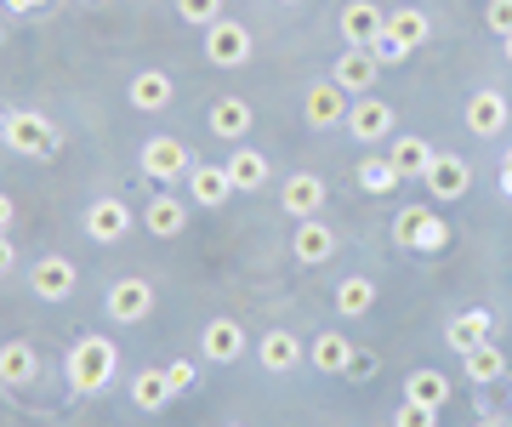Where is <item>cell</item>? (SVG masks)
<instances>
[{"label":"cell","mask_w":512,"mask_h":427,"mask_svg":"<svg viewBox=\"0 0 512 427\" xmlns=\"http://www.w3.org/2000/svg\"><path fill=\"white\" fill-rule=\"evenodd\" d=\"M63 365H69V388L74 393H103L114 382V371H120V348H114L109 336H80Z\"/></svg>","instance_id":"obj_1"},{"label":"cell","mask_w":512,"mask_h":427,"mask_svg":"<svg viewBox=\"0 0 512 427\" xmlns=\"http://www.w3.org/2000/svg\"><path fill=\"white\" fill-rule=\"evenodd\" d=\"M393 240H399L404 251L439 257V251H450V223H444L439 211H427V205H404L399 217H393Z\"/></svg>","instance_id":"obj_2"},{"label":"cell","mask_w":512,"mask_h":427,"mask_svg":"<svg viewBox=\"0 0 512 427\" xmlns=\"http://www.w3.org/2000/svg\"><path fill=\"white\" fill-rule=\"evenodd\" d=\"M0 137H6V149L23 154V160H52L57 154V126L40 109H18L12 120H6Z\"/></svg>","instance_id":"obj_3"},{"label":"cell","mask_w":512,"mask_h":427,"mask_svg":"<svg viewBox=\"0 0 512 427\" xmlns=\"http://www.w3.org/2000/svg\"><path fill=\"white\" fill-rule=\"evenodd\" d=\"M29 285H35L40 302H69L74 285H80V268H74L63 251H46V257H35V268H29Z\"/></svg>","instance_id":"obj_4"},{"label":"cell","mask_w":512,"mask_h":427,"mask_svg":"<svg viewBox=\"0 0 512 427\" xmlns=\"http://www.w3.org/2000/svg\"><path fill=\"white\" fill-rule=\"evenodd\" d=\"M103 308H109L114 325H143V319H154V285H148V279H137V274L114 279Z\"/></svg>","instance_id":"obj_5"},{"label":"cell","mask_w":512,"mask_h":427,"mask_svg":"<svg viewBox=\"0 0 512 427\" xmlns=\"http://www.w3.org/2000/svg\"><path fill=\"white\" fill-rule=\"evenodd\" d=\"M205 57L217 63V69H239V63H251V29L234 18H222L205 29Z\"/></svg>","instance_id":"obj_6"},{"label":"cell","mask_w":512,"mask_h":427,"mask_svg":"<svg viewBox=\"0 0 512 427\" xmlns=\"http://www.w3.org/2000/svg\"><path fill=\"white\" fill-rule=\"evenodd\" d=\"M188 149L183 137H148L143 143V177L148 183H177V177H188Z\"/></svg>","instance_id":"obj_7"},{"label":"cell","mask_w":512,"mask_h":427,"mask_svg":"<svg viewBox=\"0 0 512 427\" xmlns=\"http://www.w3.org/2000/svg\"><path fill=\"white\" fill-rule=\"evenodd\" d=\"M376 75H382V63L370 57V46H348V52L336 57V69H330V80L348 97H370L376 92Z\"/></svg>","instance_id":"obj_8"},{"label":"cell","mask_w":512,"mask_h":427,"mask_svg":"<svg viewBox=\"0 0 512 427\" xmlns=\"http://www.w3.org/2000/svg\"><path fill=\"white\" fill-rule=\"evenodd\" d=\"M427 194L433 200H467V188H473V166L461 160V154H433V166H427Z\"/></svg>","instance_id":"obj_9"},{"label":"cell","mask_w":512,"mask_h":427,"mask_svg":"<svg viewBox=\"0 0 512 427\" xmlns=\"http://www.w3.org/2000/svg\"><path fill=\"white\" fill-rule=\"evenodd\" d=\"M495 331H501V319L490 308H467V314H456L444 325V342H450V353H473L484 342H495Z\"/></svg>","instance_id":"obj_10"},{"label":"cell","mask_w":512,"mask_h":427,"mask_svg":"<svg viewBox=\"0 0 512 427\" xmlns=\"http://www.w3.org/2000/svg\"><path fill=\"white\" fill-rule=\"evenodd\" d=\"M86 234H92L97 245H114L131 234V205L114 200V194H103V200L86 205Z\"/></svg>","instance_id":"obj_11"},{"label":"cell","mask_w":512,"mask_h":427,"mask_svg":"<svg viewBox=\"0 0 512 427\" xmlns=\"http://www.w3.org/2000/svg\"><path fill=\"white\" fill-rule=\"evenodd\" d=\"M348 92L336 86V80H313V92L308 103H302V114H308V126L313 131H325V126H348Z\"/></svg>","instance_id":"obj_12"},{"label":"cell","mask_w":512,"mask_h":427,"mask_svg":"<svg viewBox=\"0 0 512 427\" xmlns=\"http://www.w3.org/2000/svg\"><path fill=\"white\" fill-rule=\"evenodd\" d=\"M291 257L302 262V268H319V262L336 257V228H325L319 217H302L291 234Z\"/></svg>","instance_id":"obj_13"},{"label":"cell","mask_w":512,"mask_h":427,"mask_svg":"<svg viewBox=\"0 0 512 427\" xmlns=\"http://www.w3.org/2000/svg\"><path fill=\"white\" fill-rule=\"evenodd\" d=\"M336 23H342V40H348V46H376V35L387 29V12L376 0H348Z\"/></svg>","instance_id":"obj_14"},{"label":"cell","mask_w":512,"mask_h":427,"mask_svg":"<svg viewBox=\"0 0 512 427\" xmlns=\"http://www.w3.org/2000/svg\"><path fill=\"white\" fill-rule=\"evenodd\" d=\"M348 131L359 143H387V137H393V109H387L382 97H353Z\"/></svg>","instance_id":"obj_15"},{"label":"cell","mask_w":512,"mask_h":427,"mask_svg":"<svg viewBox=\"0 0 512 427\" xmlns=\"http://www.w3.org/2000/svg\"><path fill=\"white\" fill-rule=\"evenodd\" d=\"M200 353L211 365H234L239 353H245V325H239V319H205Z\"/></svg>","instance_id":"obj_16"},{"label":"cell","mask_w":512,"mask_h":427,"mask_svg":"<svg viewBox=\"0 0 512 427\" xmlns=\"http://www.w3.org/2000/svg\"><path fill=\"white\" fill-rule=\"evenodd\" d=\"M183 183H188V194H194V205H205V211H217V205H228L239 194L228 166H188Z\"/></svg>","instance_id":"obj_17"},{"label":"cell","mask_w":512,"mask_h":427,"mask_svg":"<svg viewBox=\"0 0 512 427\" xmlns=\"http://www.w3.org/2000/svg\"><path fill=\"white\" fill-rule=\"evenodd\" d=\"M507 120H512V109H507V97H501V92L484 86V92L467 97V131H473V137H501Z\"/></svg>","instance_id":"obj_18"},{"label":"cell","mask_w":512,"mask_h":427,"mask_svg":"<svg viewBox=\"0 0 512 427\" xmlns=\"http://www.w3.org/2000/svg\"><path fill=\"white\" fill-rule=\"evenodd\" d=\"M256 359H262V371H296L302 359H308V348H302V336L296 331H262V342H256Z\"/></svg>","instance_id":"obj_19"},{"label":"cell","mask_w":512,"mask_h":427,"mask_svg":"<svg viewBox=\"0 0 512 427\" xmlns=\"http://www.w3.org/2000/svg\"><path fill=\"white\" fill-rule=\"evenodd\" d=\"M126 97H131V109L160 114V109H171V97H177V80L165 75V69H143V75H131Z\"/></svg>","instance_id":"obj_20"},{"label":"cell","mask_w":512,"mask_h":427,"mask_svg":"<svg viewBox=\"0 0 512 427\" xmlns=\"http://www.w3.org/2000/svg\"><path fill=\"white\" fill-rule=\"evenodd\" d=\"M40 376V353H35V342H6L0 348V388H29Z\"/></svg>","instance_id":"obj_21"},{"label":"cell","mask_w":512,"mask_h":427,"mask_svg":"<svg viewBox=\"0 0 512 427\" xmlns=\"http://www.w3.org/2000/svg\"><path fill=\"white\" fill-rule=\"evenodd\" d=\"M433 143L427 137H393V149H387V160H393V171H399L404 183H421L427 177V166H433Z\"/></svg>","instance_id":"obj_22"},{"label":"cell","mask_w":512,"mask_h":427,"mask_svg":"<svg viewBox=\"0 0 512 427\" xmlns=\"http://www.w3.org/2000/svg\"><path fill=\"white\" fill-rule=\"evenodd\" d=\"M308 353H313V371H325V376H348V365H353V353H359V348H353V342H348L342 331H319Z\"/></svg>","instance_id":"obj_23"},{"label":"cell","mask_w":512,"mask_h":427,"mask_svg":"<svg viewBox=\"0 0 512 427\" xmlns=\"http://www.w3.org/2000/svg\"><path fill=\"white\" fill-rule=\"evenodd\" d=\"M143 228H148V234H160V240H177V234L188 228L183 200H177V194H154L148 211H143Z\"/></svg>","instance_id":"obj_24"},{"label":"cell","mask_w":512,"mask_h":427,"mask_svg":"<svg viewBox=\"0 0 512 427\" xmlns=\"http://www.w3.org/2000/svg\"><path fill=\"white\" fill-rule=\"evenodd\" d=\"M279 200H285V211H291L296 223H302V217H319V205H325V183H319L313 171H296Z\"/></svg>","instance_id":"obj_25"},{"label":"cell","mask_w":512,"mask_h":427,"mask_svg":"<svg viewBox=\"0 0 512 427\" xmlns=\"http://www.w3.org/2000/svg\"><path fill=\"white\" fill-rule=\"evenodd\" d=\"M171 399H177V393H171V382H165V365H148V371L131 376V405L137 410L154 416V410H165Z\"/></svg>","instance_id":"obj_26"},{"label":"cell","mask_w":512,"mask_h":427,"mask_svg":"<svg viewBox=\"0 0 512 427\" xmlns=\"http://www.w3.org/2000/svg\"><path fill=\"white\" fill-rule=\"evenodd\" d=\"M404 399H416V405L444 410V405H450V376L433 371V365H421V371H410V382H404Z\"/></svg>","instance_id":"obj_27"},{"label":"cell","mask_w":512,"mask_h":427,"mask_svg":"<svg viewBox=\"0 0 512 427\" xmlns=\"http://www.w3.org/2000/svg\"><path fill=\"white\" fill-rule=\"evenodd\" d=\"M228 177H234L239 194H256V188H268V154L234 149V154H228Z\"/></svg>","instance_id":"obj_28"},{"label":"cell","mask_w":512,"mask_h":427,"mask_svg":"<svg viewBox=\"0 0 512 427\" xmlns=\"http://www.w3.org/2000/svg\"><path fill=\"white\" fill-rule=\"evenodd\" d=\"M370 308H376V285H370L365 274H348L336 285V314L342 319H359V314H370Z\"/></svg>","instance_id":"obj_29"},{"label":"cell","mask_w":512,"mask_h":427,"mask_svg":"<svg viewBox=\"0 0 512 427\" xmlns=\"http://www.w3.org/2000/svg\"><path fill=\"white\" fill-rule=\"evenodd\" d=\"M251 103H245V97H222V103H211V131H217V137H245V131H251Z\"/></svg>","instance_id":"obj_30"},{"label":"cell","mask_w":512,"mask_h":427,"mask_svg":"<svg viewBox=\"0 0 512 427\" xmlns=\"http://www.w3.org/2000/svg\"><path fill=\"white\" fill-rule=\"evenodd\" d=\"M461 365H467V382H501L507 376V359H501V348L495 342H484V348H473V353H461Z\"/></svg>","instance_id":"obj_31"},{"label":"cell","mask_w":512,"mask_h":427,"mask_svg":"<svg viewBox=\"0 0 512 427\" xmlns=\"http://www.w3.org/2000/svg\"><path fill=\"white\" fill-rule=\"evenodd\" d=\"M399 183H404V177L393 171V160H387V154H370V160H359V188H365V194H393Z\"/></svg>","instance_id":"obj_32"},{"label":"cell","mask_w":512,"mask_h":427,"mask_svg":"<svg viewBox=\"0 0 512 427\" xmlns=\"http://www.w3.org/2000/svg\"><path fill=\"white\" fill-rule=\"evenodd\" d=\"M427 29H433V23H427V12H416V6H399V12H387V35H399L410 52H416L421 40H427Z\"/></svg>","instance_id":"obj_33"},{"label":"cell","mask_w":512,"mask_h":427,"mask_svg":"<svg viewBox=\"0 0 512 427\" xmlns=\"http://www.w3.org/2000/svg\"><path fill=\"white\" fill-rule=\"evenodd\" d=\"M177 18L194 29H211V23H222V0H177Z\"/></svg>","instance_id":"obj_34"},{"label":"cell","mask_w":512,"mask_h":427,"mask_svg":"<svg viewBox=\"0 0 512 427\" xmlns=\"http://www.w3.org/2000/svg\"><path fill=\"white\" fill-rule=\"evenodd\" d=\"M393 427H439V410H433V405H416V399H404V405L393 410Z\"/></svg>","instance_id":"obj_35"},{"label":"cell","mask_w":512,"mask_h":427,"mask_svg":"<svg viewBox=\"0 0 512 427\" xmlns=\"http://www.w3.org/2000/svg\"><path fill=\"white\" fill-rule=\"evenodd\" d=\"M165 382H171V393H188L200 382V365H194V359H171V365H165Z\"/></svg>","instance_id":"obj_36"},{"label":"cell","mask_w":512,"mask_h":427,"mask_svg":"<svg viewBox=\"0 0 512 427\" xmlns=\"http://www.w3.org/2000/svg\"><path fill=\"white\" fill-rule=\"evenodd\" d=\"M370 57L387 69V63H404V57H410V46H404L399 35H387V29H382V35H376V46H370Z\"/></svg>","instance_id":"obj_37"},{"label":"cell","mask_w":512,"mask_h":427,"mask_svg":"<svg viewBox=\"0 0 512 427\" xmlns=\"http://www.w3.org/2000/svg\"><path fill=\"white\" fill-rule=\"evenodd\" d=\"M484 23H490L495 35L507 40V35H512V0H490V6H484Z\"/></svg>","instance_id":"obj_38"},{"label":"cell","mask_w":512,"mask_h":427,"mask_svg":"<svg viewBox=\"0 0 512 427\" xmlns=\"http://www.w3.org/2000/svg\"><path fill=\"white\" fill-rule=\"evenodd\" d=\"M376 371H382V365H376V353H353V365H348V376H353V382H370Z\"/></svg>","instance_id":"obj_39"},{"label":"cell","mask_w":512,"mask_h":427,"mask_svg":"<svg viewBox=\"0 0 512 427\" xmlns=\"http://www.w3.org/2000/svg\"><path fill=\"white\" fill-rule=\"evenodd\" d=\"M12 268H18V245H12L6 234H0V279L12 274Z\"/></svg>","instance_id":"obj_40"},{"label":"cell","mask_w":512,"mask_h":427,"mask_svg":"<svg viewBox=\"0 0 512 427\" xmlns=\"http://www.w3.org/2000/svg\"><path fill=\"white\" fill-rule=\"evenodd\" d=\"M12 217H18V205H12V194H0V234L12 228Z\"/></svg>","instance_id":"obj_41"},{"label":"cell","mask_w":512,"mask_h":427,"mask_svg":"<svg viewBox=\"0 0 512 427\" xmlns=\"http://www.w3.org/2000/svg\"><path fill=\"white\" fill-rule=\"evenodd\" d=\"M46 0H6V12H18V18H29V12H40Z\"/></svg>","instance_id":"obj_42"},{"label":"cell","mask_w":512,"mask_h":427,"mask_svg":"<svg viewBox=\"0 0 512 427\" xmlns=\"http://www.w3.org/2000/svg\"><path fill=\"white\" fill-rule=\"evenodd\" d=\"M501 194L512 200V166H501Z\"/></svg>","instance_id":"obj_43"},{"label":"cell","mask_w":512,"mask_h":427,"mask_svg":"<svg viewBox=\"0 0 512 427\" xmlns=\"http://www.w3.org/2000/svg\"><path fill=\"white\" fill-rule=\"evenodd\" d=\"M478 427H507V422H501V416H484V422H478Z\"/></svg>","instance_id":"obj_44"},{"label":"cell","mask_w":512,"mask_h":427,"mask_svg":"<svg viewBox=\"0 0 512 427\" xmlns=\"http://www.w3.org/2000/svg\"><path fill=\"white\" fill-rule=\"evenodd\" d=\"M501 52H507V63H512V35H507V40H501Z\"/></svg>","instance_id":"obj_45"},{"label":"cell","mask_w":512,"mask_h":427,"mask_svg":"<svg viewBox=\"0 0 512 427\" xmlns=\"http://www.w3.org/2000/svg\"><path fill=\"white\" fill-rule=\"evenodd\" d=\"M6 120H12V114H6V109H0V131H6Z\"/></svg>","instance_id":"obj_46"},{"label":"cell","mask_w":512,"mask_h":427,"mask_svg":"<svg viewBox=\"0 0 512 427\" xmlns=\"http://www.w3.org/2000/svg\"><path fill=\"white\" fill-rule=\"evenodd\" d=\"M507 166H512V149H507Z\"/></svg>","instance_id":"obj_47"},{"label":"cell","mask_w":512,"mask_h":427,"mask_svg":"<svg viewBox=\"0 0 512 427\" xmlns=\"http://www.w3.org/2000/svg\"><path fill=\"white\" fill-rule=\"evenodd\" d=\"M0 40H6V29H0Z\"/></svg>","instance_id":"obj_48"},{"label":"cell","mask_w":512,"mask_h":427,"mask_svg":"<svg viewBox=\"0 0 512 427\" xmlns=\"http://www.w3.org/2000/svg\"><path fill=\"white\" fill-rule=\"evenodd\" d=\"M285 6H296V0H285Z\"/></svg>","instance_id":"obj_49"}]
</instances>
